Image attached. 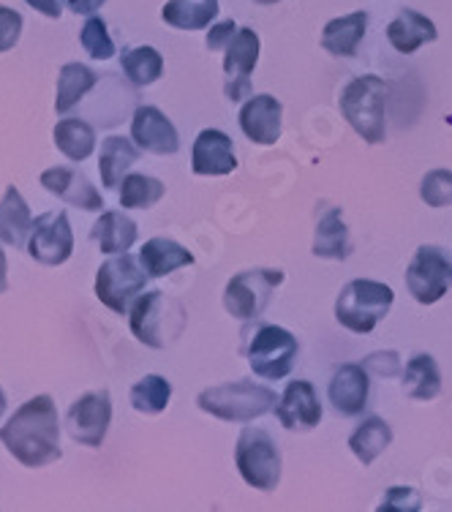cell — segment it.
<instances>
[{"mask_svg":"<svg viewBox=\"0 0 452 512\" xmlns=\"http://www.w3.org/2000/svg\"><path fill=\"white\" fill-rule=\"evenodd\" d=\"M202 412L213 414L218 420H229V423H251L262 414L273 412L278 404L276 393L265 387V384H254L248 379L240 382L218 384L210 390H202L197 398Z\"/></svg>","mask_w":452,"mask_h":512,"instance_id":"cell-3","label":"cell"},{"mask_svg":"<svg viewBox=\"0 0 452 512\" xmlns=\"http://www.w3.org/2000/svg\"><path fill=\"white\" fill-rule=\"evenodd\" d=\"M22 36V14L20 11L0 6V52H9L17 47Z\"/></svg>","mask_w":452,"mask_h":512,"instance_id":"cell-37","label":"cell"},{"mask_svg":"<svg viewBox=\"0 0 452 512\" xmlns=\"http://www.w3.org/2000/svg\"><path fill=\"white\" fill-rule=\"evenodd\" d=\"M237 30L240 28H237L232 20H224V22H218V25H213L205 41L207 50H226V47H229V41L235 39Z\"/></svg>","mask_w":452,"mask_h":512,"instance_id":"cell-40","label":"cell"},{"mask_svg":"<svg viewBox=\"0 0 452 512\" xmlns=\"http://www.w3.org/2000/svg\"><path fill=\"white\" fill-rule=\"evenodd\" d=\"M235 463L240 477L256 491H276L281 483V450L262 428H243L237 439Z\"/></svg>","mask_w":452,"mask_h":512,"instance_id":"cell-6","label":"cell"},{"mask_svg":"<svg viewBox=\"0 0 452 512\" xmlns=\"http://www.w3.org/2000/svg\"><path fill=\"white\" fill-rule=\"evenodd\" d=\"M55 145L69 161H85L96 148V128L82 118H66L55 126Z\"/></svg>","mask_w":452,"mask_h":512,"instance_id":"cell-31","label":"cell"},{"mask_svg":"<svg viewBox=\"0 0 452 512\" xmlns=\"http://www.w3.org/2000/svg\"><path fill=\"white\" fill-rule=\"evenodd\" d=\"M139 265L145 267L150 278H164L180 267L194 265V254L169 237H153L139 251Z\"/></svg>","mask_w":452,"mask_h":512,"instance_id":"cell-23","label":"cell"},{"mask_svg":"<svg viewBox=\"0 0 452 512\" xmlns=\"http://www.w3.org/2000/svg\"><path fill=\"white\" fill-rule=\"evenodd\" d=\"M148 278L150 276L145 273V267L139 265L134 256L115 254L96 273V297L109 311L126 314L128 308H131V300L139 292H145Z\"/></svg>","mask_w":452,"mask_h":512,"instance_id":"cell-8","label":"cell"},{"mask_svg":"<svg viewBox=\"0 0 452 512\" xmlns=\"http://www.w3.org/2000/svg\"><path fill=\"white\" fill-rule=\"evenodd\" d=\"M390 444H393V428L384 423L382 417H368V420H363V423L357 425L352 439H349L354 458L363 463V466H371Z\"/></svg>","mask_w":452,"mask_h":512,"instance_id":"cell-28","label":"cell"},{"mask_svg":"<svg viewBox=\"0 0 452 512\" xmlns=\"http://www.w3.org/2000/svg\"><path fill=\"white\" fill-rule=\"evenodd\" d=\"M406 286L417 303L433 306L452 286V259L439 246H420L406 267Z\"/></svg>","mask_w":452,"mask_h":512,"instance_id":"cell-10","label":"cell"},{"mask_svg":"<svg viewBox=\"0 0 452 512\" xmlns=\"http://www.w3.org/2000/svg\"><path fill=\"white\" fill-rule=\"evenodd\" d=\"M109 423H112V401H109L107 390L85 393L71 404L69 414H66V428H69L71 439L85 447H93V450L107 439Z\"/></svg>","mask_w":452,"mask_h":512,"instance_id":"cell-12","label":"cell"},{"mask_svg":"<svg viewBox=\"0 0 452 512\" xmlns=\"http://www.w3.org/2000/svg\"><path fill=\"white\" fill-rule=\"evenodd\" d=\"M9 289V262H6V254L0 248V295Z\"/></svg>","mask_w":452,"mask_h":512,"instance_id":"cell-43","label":"cell"},{"mask_svg":"<svg viewBox=\"0 0 452 512\" xmlns=\"http://www.w3.org/2000/svg\"><path fill=\"white\" fill-rule=\"evenodd\" d=\"M365 371H371L376 376H384V379H390V376L401 374V357L395 355V352H374V355L365 357Z\"/></svg>","mask_w":452,"mask_h":512,"instance_id":"cell-39","label":"cell"},{"mask_svg":"<svg viewBox=\"0 0 452 512\" xmlns=\"http://www.w3.org/2000/svg\"><path fill=\"white\" fill-rule=\"evenodd\" d=\"M120 66L137 88H148L164 74V58L153 47H134L120 55Z\"/></svg>","mask_w":452,"mask_h":512,"instance_id":"cell-32","label":"cell"},{"mask_svg":"<svg viewBox=\"0 0 452 512\" xmlns=\"http://www.w3.org/2000/svg\"><path fill=\"white\" fill-rule=\"evenodd\" d=\"M368 28V14L365 11H352L346 17L330 20L322 30V47L335 58H354L360 50V41Z\"/></svg>","mask_w":452,"mask_h":512,"instance_id":"cell-21","label":"cell"},{"mask_svg":"<svg viewBox=\"0 0 452 512\" xmlns=\"http://www.w3.org/2000/svg\"><path fill=\"white\" fill-rule=\"evenodd\" d=\"M172 398V384L164 376L150 374L131 387V406L139 414H161Z\"/></svg>","mask_w":452,"mask_h":512,"instance_id":"cell-34","label":"cell"},{"mask_svg":"<svg viewBox=\"0 0 452 512\" xmlns=\"http://www.w3.org/2000/svg\"><path fill=\"white\" fill-rule=\"evenodd\" d=\"M420 507H423V502H420V493L414 488H390L384 493L382 504H379V510L395 512H417Z\"/></svg>","mask_w":452,"mask_h":512,"instance_id":"cell-38","label":"cell"},{"mask_svg":"<svg viewBox=\"0 0 452 512\" xmlns=\"http://www.w3.org/2000/svg\"><path fill=\"white\" fill-rule=\"evenodd\" d=\"M28 254L39 265L47 267H58L63 262H69V256L74 254V232H71L69 216L63 210L41 213V216L33 218Z\"/></svg>","mask_w":452,"mask_h":512,"instance_id":"cell-11","label":"cell"},{"mask_svg":"<svg viewBox=\"0 0 452 512\" xmlns=\"http://www.w3.org/2000/svg\"><path fill=\"white\" fill-rule=\"evenodd\" d=\"M387 39L401 55H412L423 44L436 41V25L428 17H423L420 11L403 9L390 25H387Z\"/></svg>","mask_w":452,"mask_h":512,"instance_id":"cell-22","label":"cell"},{"mask_svg":"<svg viewBox=\"0 0 452 512\" xmlns=\"http://www.w3.org/2000/svg\"><path fill=\"white\" fill-rule=\"evenodd\" d=\"M79 44L82 50L88 52L90 58L107 60L115 55V41L109 36L107 22L99 20V17H88V22L79 30Z\"/></svg>","mask_w":452,"mask_h":512,"instance_id":"cell-35","label":"cell"},{"mask_svg":"<svg viewBox=\"0 0 452 512\" xmlns=\"http://www.w3.org/2000/svg\"><path fill=\"white\" fill-rule=\"evenodd\" d=\"M278 423L286 431H311L322 420V404L316 395L314 384L297 379L284 390L281 401L276 404Z\"/></svg>","mask_w":452,"mask_h":512,"instance_id":"cell-16","label":"cell"},{"mask_svg":"<svg viewBox=\"0 0 452 512\" xmlns=\"http://www.w3.org/2000/svg\"><path fill=\"white\" fill-rule=\"evenodd\" d=\"M3 412H6V393L0 390V417H3Z\"/></svg>","mask_w":452,"mask_h":512,"instance_id":"cell-44","label":"cell"},{"mask_svg":"<svg viewBox=\"0 0 452 512\" xmlns=\"http://www.w3.org/2000/svg\"><path fill=\"white\" fill-rule=\"evenodd\" d=\"M387 96H390V88L376 74L352 79L341 93V112H344L346 123L368 145H382L387 137V120H384Z\"/></svg>","mask_w":452,"mask_h":512,"instance_id":"cell-2","label":"cell"},{"mask_svg":"<svg viewBox=\"0 0 452 512\" xmlns=\"http://www.w3.org/2000/svg\"><path fill=\"white\" fill-rule=\"evenodd\" d=\"M164 183L156 178H150V175H126L123 183H120V205L126 207V210H148L156 202H161L164 197Z\"/></svg>","mask_w":452,"mask_h":512,"instance_id":"cell-33","label":"cell"},{"mask_svg":"<svg viewBox=\"0 0 452 512\" xmlns=\"http://www.w3.org/2000/svg\"><path fill=\"white\" fill-rule=\"evenodd\" d=\"M393 289L371 278H357L341 289L335 300V319L352 333H371L393 308Z\"/></svg>","mask_w":452,"mask_h":512,"instance_id":"cell-5","label":"cell"},{"mask_svg":"<svg viewBox=\"0 0 452 512\" xmlns=\"http://www.w3.org/2000/svg\"><path fill=\"white\" fill-rule=\"evenodd\" d=\"M99 79V74L85 63H66L58 74V96H55L58 115H69L71 109L99 85Z\"/></svg>","mask_w":452,"mask_h":512,"instance_id":"cell-26","label":"cell"},{"mask_svg":"<svg viewBox=\"0 0 452 512\" xmlns=\"http://www.w3.org/2000/svg\"><path fill=\"white\" fill-rule=\"evenodd\" d=\"M297 352H300V346H297L295 335L276 325L259 327L246 349L254 374L262 376V379H270V382L284 379L292 371Z\"/></svg>","mask_w":452,"mask_h":512,"instance_id":"cell-9","label":"cell"},{"mask_svg":"<svg viewBox=\"0 0 452 512\" xmlns=\"http://www.w3.org/2000/svg\"><path fill=\"white\" fill-rule=\"evenodd\" d=\"M352 254V243H349V229L341 216V207H327L319 224H316L314 235V256L322 259H346Z\"/></svg>","mask_w":452,"mask_h":512,"instance_id":"cell-27","label":"cell"},{"mask_svg":"<svg viewBox=\"0 0 452 512\" xmlns=\"http://www.w3.org/2000/svg\"><path fill=\"white\" fill-rule=\"evenodd\" d=\"M66 9L74 11V14H82V17H93L96 11L107 3V0H63Z\"/></svg>","mask_w":452,"mask_h":512,"instance_id":"cell-41","label":"cell"},{"mask_svg":"<svg viewBox=\"0 0 452 512\" xmlns=\"http://www.w3.org/2000/svg\"><path fill=\"white\" fill-rule=\"evenodd\" d=\"M131 139L137 142L139 150H148L156 156H175L180 150V134L175 123L158 107H137L131 120Z\"/></svg>","mask_w":452,"mask_h":512,"instance_id":"cell-13","label":"cell"},{"mask_svg":"<svg viewBox=\"0 0 452 512\" xmlns=\"http://www.w3.org/2000/svg\"><path fill=\"white\" fill-rule=\"evenodd\" d=\"M368 390H371V384H368L365 365H341L335 371L333 382H330V401H333L335 412L344 414V417L360 414L368 404Z\"/></svg>","mask_w":452,"mask_h":512,"instance_id":"cell-19","label":"cell"},{"mask_svg":"<svg viewBox=\"0 0 452 512\" xmlns=\"http://www.w3.org/2000/svg\"><path fill=\"white\" fill-rule=\"evenodd\" d=\"M259 60V36L251 28H240L235 39L229 41L224 58L226 71V96L240 101L248 93V77L256 69Z\"/></svg>","mask_w":452,"mask_h":512,"instance_id":"cell-14","label":"cell"},{"mask_svg":"<svg viewBox=\"0 0 452 512\" xmlns=\"http://www.w3.org/2000/svg\"><path fill=\"white\" fill-rule=\"evenodd\" d=\"M33 216L28 202L14 186H9L0 197V243L11 248H28Z\"/></svg>","mask_w":452,"mask_h":512,"instance_id":"cell-20","label":"cell"},{"mask_svg":"<svg viewBox=\"0 0 452 512\" xmlns=\"http://www.w3.org/2000/svg\"><path fill=\"white\" fill-rule=\"evenodd\" d=\"M191 169H194V175H202V178L232 175L237 169L235 142L218 128H205L194 142Z\"/></svg>","mask_w":452,"mask_h":512,"instance_id":"cell-17","label":"cell"},{"mask_svg":"<svg viewBox=\"0 0 452 512\" xmlns=\"http://www.w3.org/2000/svg\"><path fill=\"white\" fill-rule=\"evenodd\" d=\"M281 284H284L281 270H267V267L243 270L226 284L224 308L240 322H256L265 314V308L270 306V297L276 292V286Z\"/></svg>","mask_w":452,"mask_h":512,"instance_id":"cell-7","label":"cell"},{"mask_svg":"<svg viewBox=\"0 0 452 512\" xmlns=\"http://www.w3.org/2000/svg\"><path fill=\"white\" fill-rule=\"evenodd\" d=\"M41 186L50 191L52 197L63 199L66 205H74L79 210H104V197L99 194V188L93 186L79 169L71 167H52L41 172Z\"/></svg>","mask_w":452,"mask_h":512,"instance_id":"cell-15","label":"cell"},{"mask_svg":"<svg viewBox=\"0 0 452 512\" xmlns=\"http://www.w3.org/2000/svg\"><path fill=\"white\" fill-rule=\"evenodd\" d=\"M420 197L428 207L452 205V172L450 169H433L423 178Z\"/></svg>","mask_w":452,"mask_h":512,"instance_id":"cell-36","label":"cell"},{"mask_svg":"<svg viewBox=\"0 0 452 512\" xmlns=\"http://www.w3.org/2000/svg\"><path fill=\"white\" fill-rule=\"evenodd\" d=\"M403 393L414 401H431L442 393V374L431 355H417L403 371Z\"/></svg>","mask_w":452,"mask_h":512,"instance_id":"cell-30","label":"cell"},{"mask_svg":"<svg viewBox=\"0 0 452 512\" xmlns=\"http://www.w3.org/2000/svg\"><path fill=\"white\" fill-rule=\"evenodd\" d=\"M281 115L284 107L276 96H251L240 109V128L256 145H276L281 137Z\"/></svg>","mask_w":452,"mask_h":512,"instance_id":"cell-18","label":"cell"},{"mask_svg":"<svg viewBox=\"0 0 452 512\" xmlns=\"http://www.w3.org/2000/svg\"><path fill=\"white\" fill-rule=\"evenodd\" d=\"M30 9H36L44 17H50V20H58L60 11H63V0H25Z\"/></svg>","mask_w":452,"mask_h":512,"instance_id":"cell-42","label":"cell"},{"mask_svg":"<svg viewBox=\"0 0 452 512\" xmlns=\"http://www.w3.org/2000/svg\"><path fill=\"white\" fill-rule=\"evenodd\" d=\"M90 237L99 243L101 254H126L128 248L137 243V224L120 210H107L93 224Z\"/></svg>","mask_w":452,"mask_h":512,"instance_id":"cell-24","label":"cell"},{"mask_svg":"<svg viewBox=\"0 0 452 512\" xmlns=\"http://www.w3.org/2000/svg\"><path fill=\"white\" fill-rule=\"evenodd\" d=\"M218 17V0H169L161 20L177 30H202Z\"/></svg>","mask_w":452,"mask_h":512,"instance_id":"cell-29","label":"cell"},{"mask_svg":"<svg viewBox=\"0 0 452 512\" xmlns=\"http://www.w3.org/2000/svg\"><path fill=\"white\" fill-rule=\"evenodd\" d=\"M139 161V145L126 137H107L101 142L99 172L104 188H120L126 172Z\"/></svg>","mask_w":452,"mask_h":512,"instance_id":"cell-25","label":"cell"},{"mask_svg":"<svg viewBox=\"0 0 452 512\" xmlns=\"http://www.w3.org/2000/svg\"><path fill=\"white\" fill-rule=\"evenodd\" d=\"M186 308L164 292H145L131 308V333L150 349H164L186 330Z\"/></svg>","mask_w":452,"mask_h":512,"instance_id":"cell-4","label":"cell"},{"mask_svg":"<svg viewBox=\"0 0 452 512\" xmlns=\"http://www.w3.org/2000/svg\"><path fill=\"white\" fill-rule=\"evenodd\" d=\"M256 3H262V6H273V3H281V0H256Z\"/></svg>","mask_w":452,"mask_h":512,"instance_id":"cell-45","label":"cell"},{"mask_svg":"<svg viewBox=\"0 0 452 512\" xmlns=\"http://www.w3.org/2000/svg\"><path fill=\"white\" fill-rule=\"evenodd\" d=\"M0 442L28 469L60 461V417L50 395H36L11 414L0 428Z\"/></svg>","mask_w":452,"mask_h":512,"instance_id":"cell-1","label":"cell"}]
</instances>
